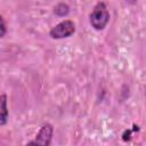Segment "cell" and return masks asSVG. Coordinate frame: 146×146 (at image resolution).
<instances>
[{
  "mask_svg": "<svg viewBox=\"0 0 146 146\" xmlns=\"http://www.w3.org/2000/svg\"><path fill=\"white\" fill-rule=\"evenodd\" d=\"M90 25L96 31H102L106 27L110 22V13L106 8L105 2H97L89 15Z\"/></svg>",
  "mask_w": 146,
  "mask_h": 146,
  "instance_id": "cell-1",
  "label": "cell"
},
{
  "mask_svg": "<svg viewBox=\"0 0 146 146\" xmlns=\"http://www.w3.org/2000/svg\"><path fill=\"white\" fill-rule=\"evenodd\" d=\"M74 32H75L74 22L71 19H64L50 30L49 35L52 39H64V38H68L72 34H74Z\"/></svg>",
  "mask_w": 146,
  "mask_h": 146,
  "instance_id": "cell-2",
  "label": "cell"
},
{
  "mask_svg": "<svg viewBox=\"0 0 146 146\" xmlns=\"http://www.w3.org/2000/svg\"><path fill=\"white\" fill-rule=\"evenodd\" d=\"M54 128L50 123L43 124L38 131L35 138L31 140L26 146H49L52 139Z\"/></svg>",
  "mask_w": 146,
  "mask_h": 146,
  "instance_id": "cell-3",
  "label": "cell"
},
{
  "mask_svg": "<svg viewBox=\"0 0 146 146\" xmlns=\"http://www.w3.org/2000/svg\"><path fill=\"white\" fill-rule=\"evenodd\" d=\"M8 106H7V95L1 94L0 95V127L5 125L8 122Z\"/></svg>",
  "mask_w": 146,
  "mask_h": 146,
  "instance_id": "cell-4",
  "label": "cell"
},
{
  "mask_svg": "<svg viewBox=\"0 0 146 146\" xmlns=\"http://www.w3.org/2000/svg\"><path fill=\"white\" fill-rule=\"evenodd\" d=\"M54 13H55L57 16L64 17V16H66V15L70 13V7H68V5L65 3V2H59V3H57V5L54 7Z\"/></svg>",
  "mask_w": 146,
  "mask_h": 146,
  "instance_id": "cell-5",
  "label": "cell"
},
{
  "mask_svg": "<svg viewBox=\"0 0 146 146\" xmlns=\"http://www.w3.org/2000/svg\"><path fill=\"white\" fill-rule=\"evenodd\" d=\"M6 32H7L6 23H5V21H3V17H2V16H0V39L5 36Z\"/></svg>",
  "mask_w": 146,
  "mask_h": 146,
  "instance_id": "cell-6",
  "label": "cell"
},
{
  "mask_svg": "<svg viewBox=\"0 0 146 146\" xmlns=\"http://www.w3.org/2000/svg\"><path fill=\"white\" fill-rule=\"evenodd\" d=\"M131 130H125L124 131V133L122 135V139L124 140V141H128V140H130V136H131Z\"/></svg>",
  "mask_w": 146,
  "mask_h": 146,
  "instance_id": "cell-7",
  "label": "cell"
}]
</instances>
